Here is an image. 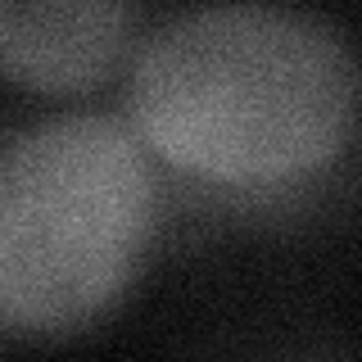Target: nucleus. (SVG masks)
<instances>
[{
	"label": "nucleus",
	"mask_w": 362,
	"mask_h": 362,
	"mask_svg": "<svg viewBox=\"0 0 362 362\" xmlns=\"http://www.w3.org/2000/svg\"><path fill=\"white\" fill-rule=\"evenodd\" d=\"M158 177L132 122L59 113L0 141V331L73 335L132 286Z\"/></svg>",
	"instance_id": "2"
},
{
	"label": "nucleus",
	"mask_w": 362,
	"mask_h": 362,
	"mask_svg": "<svg viewBox=\"0 0 362 362\" xmlns=\"http://www.w3.org/2000/svg\"><path fill=\"white\" fill-rule=\"evenodd\" d=\"M132 132L209 181H290L331 163L354 132L358 68L317 14L209 5L168 18L132 59Z\"/></svg>",
	"instance_id": "1"
},
{
	"label": "nucleus",
	"mask_w": 362,
	"mask_h": 362,
	"mask_svg": "<svg viewBox=\"0 0 362 362\" xmlns=\"http://www.w3.org/2000/svg\"><path fill=\"white\" fill-rule=\"evenodd\" d=\"M136 9L122 0H0V73L32 90H86L118 68Z\"/></svg>",
	"instance_id": "3"
}]
</instances>
